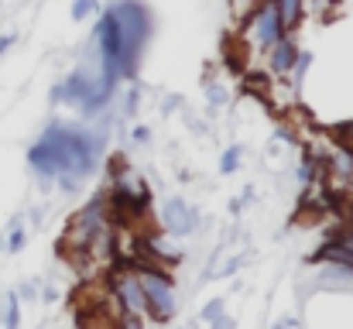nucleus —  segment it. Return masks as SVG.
Instances as JSON below:
<instances>
[{"instance_id": "nucleus-2", "label": "nucleus", "mask_w": 353, "mask_h": 329, "mask_svg": "<svg viewBox=\"0 0 353 329\" xmlns=\"http://www.w3.org/2000/svg\"><path fill=\"white\" fill-rule=\"evenodd\" d=\"M114 14V24H117L120 34V62L117 72L120 79H134L137 76V62H141V52L151 38V14L141 0H117L110 7Z\"/></svg>"}, {"instance_id": "nucleus-6", "label": "nucleus", "mask_w": 353, "mask_h": 329, "mask_svg": "<svg viewBox=\"0 0 353 329\" xmlns=\"http://www.w3.org/2000/svg\"><path fill=\"white\" fill-rule=\"evenodd\" d=\"M107 206H110V196H93L76 217L69 223V233H65V240H72V247L76 250H86L93 240H100L103 233H107Z\"/></svg>"}, {"instance_id": "nucleus-1", "label": "nucleus", "mask_w": 353, "mask_h": 329, "mask_svg": "<svg viewBox=\"0 0 353 329\" xmlns=\"http://www.w3.org/2000/svg\"><path fill=\"white\" fill-rule=\"evenodd\" d=\"M103 151V137L86 134L79 127H65V123H52L31 148H28V161L38 172V179L48 186V179H55L59 172H72L79 179L93 175L97 158Z\"/></svg>"}, {"instance_id": "nucleus-13", "label": "nucleus", "mask_w": 353, "mask_h": 329, "mask_svg": "<svg viewBox=\"0 0 353 329\" xmlns=\"http://www.w3.org/2000/svg\"><path fill=\"white\" fill-rule=\"evenodd\" d=\"M93 10H100V0H72V21H86Z\"/></svg>"}, {"instance_id": "nucleus-12", "label": "nucleus", "mask_w": 353, "mask_h": 329, "mask_svg": "<svg viewBox=\"0 0 353 329\" xmlns=\"http://www.w3.org/2000/svg\"><path fill=\"white\" fill-rule=\"evenodd\" d=\"M240 158H243V148H227V151H223V158H220V172H223V175L236 172Z\"/></svg>"}, {"instance_id": "nucleus-4", "label": "nucleus", "mask_w": 353, "mask_h": 329, "mask_svg": "<svg viewBox=\"0 0 353 329\" xmlns=\"http://www.w3.org/2000/svg\"><path fill=\"white\" fill-rule=\"evenodd\" d=\"M137 268V281L144 292V306H148V319L151 323H168L175 316V281L168 271H161L158 264H134Z\"/></svg>"}, {"instance_id": "nucleus-8", "label": "nucleus", "mask_w": 353, "mask_h": 329, "mask_svg": "<svg viewBox=\"0 0 353 329\" xmlns=\"http://www.w3.org/2000/svg\"><path fill=\"white\" fill-rule=\"evenodd\" d=\"M90 90H93V79H90L83 69H76L72 76H65V79L52 90V100H55V103H69V107H72V103L83 107V100L90 97Z\"/></svg>"}, {"instance_id": "nucleus-22", "label": "nucleus", "mask_w": 353, "mask_h": 329, "mask_svg": "<svg viewBox=\"0 0 353 329\" xmlns=\"http://www.w3.org/2000/svg\"><path fill=\"white\" fill-rule=\"evenodd\" d=\"M278 326H299V319L295 316H285V319H278Z\"/></svg>"}, {"instance_id": "nucleus-17", "label": "nucleus", "mask_w": 353, "mask_h": 329, "mask_svg": "<svg viewBox=\"0 0 353 329\" xmlns=\"http://www.w3.org/2000/svg\"><path fill=\"white\" fill-rule=\"evenodd\" d=\"M299 179H302V182H312V179H316V154H305V161H302V168H299Z\"/></svg>"}, {"instance_id": "nucleus-19", "label": "nucleus", "mask_w": 353, "mask_h": 329, "mask_svg": "<svg viewBox=\"0 0 353 329\" xmlns=\"http://www.w3.org/2000/svg\"><path fill=\"white\" fill-rule=\"evenodd\" d=\"M257 3H261V0H234V14L240 17V21H243V17H247V14H250Z\"/></svg>"}, {"instance_id": "nucleus-9", "label": "nucleus", "mask_w": 353, "mask_h": 329, "mask_svg": "<svg viewBox=\"0 0 353 329\" xmlns=\"http://www.w3.org/2000/svg\"><path fill=\"white\" fill-rule=\"evenodd\" d=\"M264 55H268V69L274 76H288L295 69V62H299V45L292 41V34H281Z\"/></svg>"}, {"instance_id": "nucleus-20", "label": "nucleus", "mask_w": 353, "mask_h": 329, "mask_svg": "<svg viewBox=\"0 0 353 329\" xmlns=\"http://www.w3.org/2000/svg\"><path fill=\"white\" fill-rule=\"evenodd\" d=\"M148 137H151V130H148V127H134V141H137V144H144Z\"/></svg>"}, {"instance_id": "nucleus-3", "label": "nucleus", "mask_w": 353, "mask_h": 329, "mask_svg": "<svg viewBox=\"0 0 353 329\" xmlns=\"http://www.w3.org/2000/svg\"><path fill=\"white\" fill-rule=\"evenodd\" d=\"M110 295L117 299V323L120 326H148V306H144V292L137 281V268L134 264H120L110 271Z\"/></svg>"}, {"instance_id": "nucleus-15", "label": "nucleus", "mask_w": 353, "mask_h": 329, "mask_svg": "<svg viewBox=\"0 0 353 329\" xmlns=\"http://www.w3.org/2000/svg\"><path fill=\"white\" fill-rule=\"evenodd\" d=\"M206 100H210L213 107H223V103L230 100V93H227L220 83H210V86H206Z\"/></svg>"}, {"instance_id": "nucleus-10", "label": "nucleus", "mask_w": 353, "mask_h": 329, "mask_svg": "<svg viewBox=\"0 0 353 329\" xmlns=\"http://www.w3.org/2000/svg\"><path fill=\"white\" fill-rule=\"evenodd\" d=\"M312 261H316V264H319V261H330V264H340V268L353 271V240H330V243H323V247L312 254Z\"/></svg>"}, {"instance_id": "nucleus-16", "label": "nucleus", "mask_w": 353, "mask_h": 329, "mask_svg": "<svg viewBox=\"0 0 353 329\" xmlns=\"http://www.w3.org/2000/svg\"><path fill=\"white\" fill-rule=\"evenodd\" d=\"M17 306H21L17 295H10V299H7V316H3L7 326H17V323H21V309H17Z\"/></svg>"}, {"instance_id": "nucleus-11", "label": "nucleus", "mask_w": 353, "mask_h": 329, "mask_svg": "<svg viewBox=\"0 0 353 329\" xmlns=\"http://www.w3.org/2000/svg\"><path fill=\"white\" fill-rule=\"evenodd\" d=\"M278 3V14H281V21H285V28L292 31L299 21H302V10H305V0H274Z\"/></svg>"}, {"instance_id": "nucleus-7", "label": "nucleus", "mask_w": 353, "mask_h": 329, "mask_svg": "<svg viewBox=\"0 0 353 329\" xmlns=\"http://www.w3.org/2000/svg\"><path fill=\"white\" fill-rule=\"evenodd\" d=\"M161 226H165V233H172V237H189V233H196V226H199V213H196L182 196H172V199H165V206H161Z\"/></svg>"}, {"instance_id": "nucleus-14", "label": "nucleus", "mask_w": 353, "mask_h": 329, "mask_svg": "<svg viewBox=\"0 0 353 329\" xmlns=\"http://www.w3.org/2000/svg\"><path fill=\"white\" fill-rule=\"evenodd\" d=\"M223 312V302L220 299H213V302H206V309H203V319H210V323H220V326H227L230 319L227 316H220Z\"/></svg>"}, {"instance_id": "nucleus-5", "label": "nucleus", "mask_w": 353, "mask_h": 329, "mask_svg": "<svg viewBox=\"0 0 353 329\" xmlns=\"http://www.w3.org/2000/svg\"><path fill=\"white\" fill-rule=\"evenodd\" d=\"M281 34H288V28H285V21H281V14H278V3H274V0H261V3L243 17L240 41H243L250 52L264 55Z\"/></svg>"}, {"instance_id": "nucleus-21", "label": "nucleus", "mask_w": 353, "mask_h": 329, "mask_svg": "<svg viewBox=\"0 0 353 329\" xmlns=\"http://www.w3.org/2000/svg\"><path fill=\"white\" fill-rule=\"evenodd\" d=\"M14 41H17V34H3V38H0V55H3V52H7Z\"/></svg>"}, {"instance_id": "nucleus-18", "label": "nucleus", "mask_w": 353, "mask_h": 329, "mask_svg": "<svg viewBox=\"0 0 353 329\" xmlns=\"http://www.w3.org/2000/svg\"><path fill=\"white\" fill-rule=\"evenodd\" d=\"M21 247H24V230H21V226H14V230H10V237H7V250H10V254H17Z\"/></svg>"}]
</instances>
